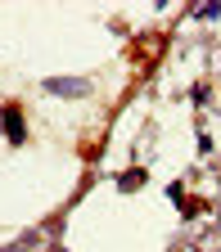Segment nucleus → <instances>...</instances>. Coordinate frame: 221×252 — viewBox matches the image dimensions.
<instances>
[{
  "label": "nucleus",
  "mask_w": 221,
  "mask_h": 252,
  "mask_svg": "<svg viewBox=\"0 0 221 252\" xmlns=\"http://www.w3.org/2000/svg\"><path fill=\"white\" fill-rule=\"evenodd\" d=\"M45 90L50 94H86V81L81 77H54V81H45Z\"/></svg>",
  "instance_id": "nucleus-1"
},
{
  "label": "nucleus",
  "mask_w": 221,
  "mask_h": 252,
  "mask_svg": "<svg viewBox=\"0 0 221 252\" xmlns=\"http://www.w3.org/2000/svg\"><path fill=\"white\" fill-rule=\"evenodd\" d=\"M0 117H5V131H9V135L18 140V135H23V126H18V113H14V108H5Z\"/></svg>",
  "instance_id": "nucleus-2"
}]
</instances>
